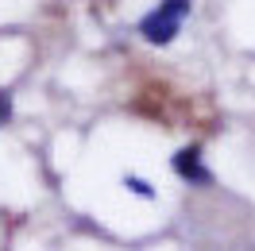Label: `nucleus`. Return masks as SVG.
Segmentation results:
<instances>
[{
  "label": "nucleus",
  "mask_w": 255,
  "mask_h": 251,
  "mask_svg": "<svg viewBox=\"0 0 255 251\" xmlns=\"http://www.w3.org/2000/svg\"><path fill=\"white\" fill-rule=\"evenodd\" d=\"M193 0H159V8H151L139 19V35H143L151 47H170L182 31V23L190 16Z\"/></svg>",
  "instance_id": "obj_1"
},
{
  "label": "nucleus",
  "mask_w": 255,
  "mask_h": 251,
  "mask_svg": "<svg viewBox=\"0 0 255 251\" xmlns=\"http://www.w3.org/2000/svg\"><path fill=\"white\" fill-rule=\"evenodd\" d=\"M170 170H174L182 182H190V186H209V182H213V170L201 162V147H182V151L170 158Z\"/></svg>",
  "instance_id": "obj_2"
},
{
  "label": "nucleus",
  "mask_w": 255,
  "mask_h": 251,
  "mask_svg": "<svg viewBox=\"0 0 255 251\" xmlns=\"http://www.w3.org/2000/svg\"><path fill=\"white\" fill-rule=\"evenodd\" d=\"M120 186H124L128 193H135V197H143V201H155V186L143 182L139 174H124V178H120Z\"/></svg>",
  "instance_id": "obj_3"
},
{
  "label": "nucleus",
  "mask_w": 255,
  "mask_h": 251,
  "mask_svg": "<svg viewBox=\"0 0 255 251\" xmlns=\"http://www.w3.org/2000/svg\"><path fill=\"white\" fill-rule=\"evenodd\" d=\"M12 120V93L8 89H0V127Z\"/></svg>",
  "instance_id": "obj_4"
}]
</instances>
